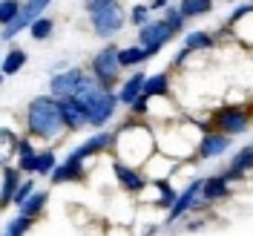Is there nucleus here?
Wrapping results in <instances>:
<instances>
[{
	"instance_id": "nucleus-1",
	"label": "nucleus",
	"mask_w": 253,
	"mask_h": 236,
	"mask_svg": "<svg viewBox=\"0 0 253 236\" xmlns=\"http://www.w3.org/2000/svg\"><path fill=\"white\" fill-rule=\"evenodd\" d=\"M72 101L86 112V118H89L92 127H104L115 115V107H118L121 98L112 93L104 81L95 78L92 72H84L78 81V90L72 95Z\"/></svg>"
},
{
	"instance_id": "nucleus-2",
	"label": "nucleus",
	"mask_w": 253,
	"mask_h": 236,
	"mask_svg": "<svg viewBox=\"0 0 253 236\" xmlns=\"http://www.w3.org/2000/svg\"><path fill=\"white\" fill-rule=\"evenodd\" d=\"M26 127L35 139H55L61 136L63 124V112H61V101L58 98H49L41 95L35 98L29 107H26Z\"/></svg>"
},
{
	"instance_id": "nucleus-3",
	"label": "nucleus",
	"mask_w": 253,
	"mask_h": 236,
	"mask_svg": "<svg viewBox=\"0 0 253 236\" xmlns=\"http://www.w3.org/2000/svg\"><path fill=\"white\" fill-rule=\"evenodd\" d=\"M124 29V9H121V3L115 0L110 6H104V9H98L92 15V32L98 38H112L115 32Z\"/></svg>"
},
{
	"instance_id": "nucleus-4",
	"label": "nucleus",
	"mask_w": 253,
	"mask_h": 236,
	"mask_svg": "<svg viewBox=\"0 0 253 236\" xmlns=\"http://www.w3.org/2000/svg\"><path fill=\"white\" fill-rule=\"evenodd\" d=\"M118 47H104L98 55L92 58V75L98 81H104L107 87H112V81L118 78V72H121V58H118Z\"/></svg>"
},
{
	"instance_id": "nucleus-5",
	"label": "nucleus",
	"mask_w": 253,
	"mask_h": 236,
	"mask_svg": "<svg viewBox=\"0 0 253 236\" xmlns=\"http://www.w3.org/2000/svg\"><path fill=\"white\" fill-rule=\"evenodd\" d=\"M175 32L167 26V20L161 17V20H150V23H144L141 29H138V44L147 47L153 55L161 52V47H167L170 44V38H173Z\"/></svg>"
},
{
	"instance_id": "nucleus-6",
	"label": "nucleus",
	"mask_w": 253,
	"mask_h": 236,
	"mask_svg": "<svg viewBox=\"0 0 253 236\" xmlns=\"http://www.w3.org/2000/svg\"><path fill=\"white\" fill-rule=\"evenodd\" d=\"M49 3H52V0H26V3H23V9H20V15H17L15 20H12V23L3 29V41H12L17 32L29 29L32 23L43 15V9H46Z\"/></svg>"
},
{
	"instance_id": "nucleus-7",
	"label": "nucleus",
	"mask_w": 253,
	"mask_h": 236,
	"mask_svg": "<svg viewBox=\"0 0 253 236\" xmlns=\"http://www.w3.org/2000/svg\"><path fill=\"white\" fill-rule=\"evenodd\" d=\"M216 127H219V133L224 136H239V133H245L248 124H251V112L245 110V107H224V110L216 112Z\"/></svg>"
},
{
	"instance_id": "nucleus-8",
	"label": "nucleus",
	"mask_w": 253,
	"mask_h": 236,
	"mask_svg": "<svg viewBox=\"0 0 253 236\" xmlns=\"http://www.w3.org/2000/svg\"><path fill=\"white\" fill-rule=\"evenodd\" d=\"M81 75H84L81 69H69V72H61V75H52V81H49L52 98H58V101H63V98H72V95H75V90H78Z\"/></svg>"
},
{
	"instance_id": "nucleus-9",
	"label": "nucleus",
	"mask_w": 253,
	"mask_h": 236,
	"mask_svg": "<svg viewBox=\"0 0 253 236\" xmlns=\"http://www.w3.org/2000/svg\"><path fill=\"white\" fill-rule=\"evenodd\" d=\"M202 188H205V182H202V179L190 182L187 188H184V193L175 199V205H173V210H170V216H167V219H170V222H178V219H181V216L190 210V207H196V196L202 193Z\"/></svg>"
},
{
	"instance_id": "nucleus-10",
	"label": "nucleus",
	"mask_w": 253,
	"mask_h": 236,
	"mask_svg": "<svg viewBox=\"0 0 253 236\" xmlns=\"http://www.w3.org/2000/svg\"><path fill=\"white\" fill-rule=\"evenodd\" d=\"M227 147H230V136H224V133H205L196 153L202 158H216L221 153H227Z\"/></svg>"
},
{
	"instance_id": "nucleus-11",
	"label": "nucleus",
	"mask_w": 253,
	"mask_h": 236,
	"mask_svg": "<svg viewBox=\"0 0 253 236\" xmlns=\"http://www.w3.org/2000/svg\"><path fill=\"white\" fill-rule=\"evenodd\" d=\"M112 170H115V176H118V182H121V188L132 190V193H141L144 188H147V179H144L135 167H129V164H124V161H112Z\"/></svg>"
},
{
	"instance_id": "nucleus-12",
	"label": "nucleus",
	"mask_w": 253,
	"mask_h": 236,
	"mask_svg": "<svg viewBox=\"0 0 253 236\" xmlns=\"http://www.w3.org/2000/svg\"><path fill=\"white\" fill-rule=\"evenodd\" d=\"M81 161H84V158L69 156L63 164H58V167H55L52 182H55V185H63V182H75V179H81V176H84V164H81Z\"/></svg>"
},
{
	"instance_id": "nucleus-13",
	"label": "nucleus",
	"mask_w": 253,
	"mask_h": 236,
	"mask_svg": "<svg viewBox=\"0 0 253 236\" xmlns=\"http://www.w3.org/2000/svg\"><path fill=\"white\" fill-rule=\"evenodd\" d=\"M61 112H63V124H66V130H81V127L89 124L86 112L81 110L72 98H63L61 101Z\"/></svg>"
},
{
	"instance_id": "nucleus-14",
	"label": "nucleus",
	"mask_w": 253,
	"mask_h": 236,
	"mask_svg": "<svg viewBox=\"0 0 253 236\" xmlns=\"http://www.w3.org/2000/svg\"><path fill=\"white\" fill-rule=\"evenodd\" d=\"M144 84H147V75L144 72H135L132 78L126 81L124 87H121V93H118V98H121V104H126V107H132L138 98H141L144 93Z\"/></svg>"
},
{
	"instance_id": "nucleus-15",
	"label": "nucleus",
	"mask_w": 253,
	"mask_h": 236,
	"mask_svg": "<svg viewBox=\"0 0 253 236\" xmlns=\"http://www.w3.org/2000/svg\"><path fill=\"white\" fill-rule=\"evenodd\" d=\"M112 142H115V136H110V133H98V136H92L89 142L81 144L78 150H72V156H78V158L95 156L98 150H107V147H112Z\"/></svg>"
},
{
	"instance_id": "nucleus-16",
	"label": "nucleus",
	"mask_w": 253,
	"mask_h": 236,
	"mask_svg": "<svg viewBox=\"0 0 253 236\" xmlns=\"http://www.w3.org/2000/svg\"><path fill=\"white\" fill-rule=\"evenodd\" d=\"M248 170H253V144H245V147L239 150L236 156H233L227 179H233V176H242V173H248Z\"/></svg>"
},
{
	"instance_id": "nucleus-17",
	"label": "nucleus",
	"mask_w": 253,
	"mask_h": 236,
	"mask_svg": "<svg viewBox=\"0 0 253 236\" xmlns=\"http://www.w3.org/2000/svg\"><path fill=\"white\" fill-rule=\"evenodd\" d=\"M227 185H230L227 176H210V179H205V188H202L205 202H216L221 196H227Z\"/></svg>"
},
{
	"instance_id": "nucleus-18",
	"label": "nucleus",
	"mask_w": 253,
	"mask_h": 236,
	"mask_svg": "<svg viewBox=\"0 0 253 236\" xmlns=\"http://www.w3.org/2000/svg\"><path fill=\"white\" fill-rule=\"evenodd\" d=\"M17 188H20V176H17L15 167H9V164H6V167H3V207L15 202Z\"/></svg>"
},
{
	"instance_id": "nucleus-19",
	"label": "nucleus",
	"mask_w": 253,
	"mask_h": 236,
	"mask_svg": "<svg viewBox=\"0 0 253 236\" xmlns=\"http://www.w3.org/2000/svg\"><path fill=\"white\" fill-rule=\"evenodd\" d=\"M167 87H170V78H167L164 72H158L153 78H147L141 98H161V95H167Z\"/></svg>"
},
{
	"instance_id": "nucleus-20",
	"label": "nucleus",
	"mask_w": 253,
	"mask_h": 236,
	"mask_svg": "<svg viewBox=\"0 0 253 236\" xmlns=\"http://www.w3.org/2000/svg\"><path fill=\"white\" fill-rule=\"evenodd\" d=\"M26 61H29V55H26L23 49H9V52H6V58H3V75L9 78V75L20 72Z\"/></svg>"
},
{
	"instance_id": "nucleus-21",
	"label": "nucleus",
	"mask_w": 253,
	"mask_h": 236,
	"mask_svg": "<svg viewBox=\"0 0 253 236\" xmlns=\"http://www.w3.org/2000/svg\"><path fill=\"white\" fill-rule=\"evenodd\" d=\"M118 58H121V66H135V63H144L147 58H153V52L147 47H126L118 52Z\"/></svg>"
},
{
	"instance_id": "nucleus-22",
	"label": "nucleus",
	"mask_w": 253,
	"mask_h": 236,
	"mask_svg": "<svg viewBox=\"0 0 253 236\" xmlns=\"http://www.w3.org/2000/svg\"><path fill=\"white\" fill-rule=\"evenodd\" d=\"M178 9H181L187 17H199V15L213 12V0H181V6H178Z\"/></svg>"
},
{
	"instance_id": "nucleus-23",
	"label": "nucleus",
	"mask_w": 253,
	"mask_h": 236,
	"mask_svg": "<svg viewBox=\"0 0 253 236\" xmlns=\"http://www.w3.org/2000/svg\"><path fill=\"white\" fill-rule=\"evenodd\" d=\"M46 199H49L46 190H43V193H35V196H29V199H26V202L20 205V213H26V216H32V219H35V216H38V213L43 210Z\"/></svg>"
},
{
	"instance_id": "nucleus-24",
	"label": "nucleus",
	"mask_w": 253,
	"mask_h": 236,
	"mask_svg": "<svg viewBox=\"0 0 253 236\" xmlns=\"http://www.w3.org/2000/svg\"><path fill=\"white\" fill-rule=\"evenodd\" d=\"M184 47H187L190 52L210 49V47H213V35H207V32H190L187 38H184Z\"/></svg>"
},
{
	"instance_id": "nucleus-25",
	"label": "nucleus",
	"mask_w": 253,
	"mask_h": 236,
	"mask_svg": "<svg viewBox=\"0 0 253 236\" xmlns=\"http://www.w3.org/2000/svg\"><path fill=\"white\" fill-rule=\"evenodd\" d=\"M55 153L52 150H46V153H38V167H35V173L38 176H52L55 173Z\"/></svg>"
},
{
	"instance_id": "nucleus-26",
	"label": "nucleus",
	"mask_w": 253,
	"mask_h": 236,
	"mask_svg": "<svg viewBox=\"0 0 253 236\" xmlns=\"http://www.w3.org/2000/svg\"><path fill=\"white\" fill-rule=\"evenodd\" d=\"M52 29H55V23H52L49 17H38V20L29 26V32H32V38H35V41H43V38H49V35H52Z\"/></svg>"
},
{
	"instance_id": "nucleus-27",
	"label": "nucleus",
	"mask_w": 253,
	"mask_h": 236,
	"mask_svg": "<svg viewBox=\"0 0 253 236\" xmlns=\"http://www.w3.org/2000/svg\"><path fill=\"white\" fill-rule=\"evenodd\" d=\"M20 9H23V3H17V0H3V6H0V20H3V26H9V23L20 15Z\"/></svg>"
},
{
	"instance_id": "nucleus-28",
	"label": "nucleus",
	"mask_w": 253,
	"mask_h": 236,
	"mask_svg": "<svg viewBox=\"0 0 253 236\" xmlns=\"http://www.w3.org/2000/svg\"><path fill=\"white\" fill-rule=\"evenodd\" d=\"M164 20H167V26L173 32H181L184 23H187V15H184L181 9H167V12H164Z\"/></svg>"
},
{
	"instance_id": "nucleus-29",
	"label": "nucleus",
	"mask_w": 253,
	"mask_h": 236,
	"mask_svg": "<svg viewBox=\"0 0 253 236\" xmlns=\"http://www.w3.org/2000/svg\"><path fill=\"white\" fill-rule=\"evenodd\" d=\"M29 196H35V182H20V188H17V193H15V205L20 207Z\"/></svg>"
},
{
	"instance_id": "nucleus-30",
	"label": "nucleus",
	"mask_w": 253,
	"mask_h": 236,
	"mask_svg": "<svg viewBox=\"0 0 253 236\" xmlns=\"http://www.w3.org/2000/svg\"><path fill=\"white\" fill-rule=\"evenodd\" d=\"M150 12H153V9H150L147 3L135 6V9H132V23H135V26H144V23H150Z\"/></svg>"
},
{
	"instance_id": "nucleus-31",
	"label": "nucleus",
	"mask_w": 253,
	"mask_h": 236,
	"mask_svg": "<svg viewBox=\"0 0 253 236\" xmlns=\"http://www.w3.org/2000/svg\"><path fill=\"white\" fill-rule=\"evenodd\" d=\"M110 3H115V0H86V3H84V9H86L89 15H95L98 9H104V6H110Z\"/></svg>"
},
{
	"instance_id": "nucleus-32",
	"label": "nucleus",
	"mask_w": 253,
	"mask_h": 236,
	"mask_svg": "<svg viewBox=\"0 0 253 236\" xmlns=\"http://www.w3.org/2000/svg\"><path fill=\"white\" fill-rule=\"evenodd\" d=\"M147 6H150L153 12H158V9H167V0H150Z\"/></svg>"
}]
</instances>
